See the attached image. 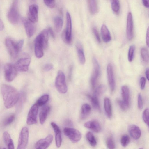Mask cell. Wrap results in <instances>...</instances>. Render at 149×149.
Instances as JSON below:
<instances>
[{
    "label": "cell",
    "mask_w": 149,
    "mask_h": 149,
    "mask_svg": "<svg viewBox=\"0 0 149 149\" xmlns=\"http://www.w3.org/2000/svg\"><path fill=\"white\" fill-rule=\"evenodd\" d=\"M91 110L90 105L87 103L83 104L81 107L80 117L83 119L86 118L89 114Z\"/></svg>",
    "instance_id": "d4e9b609"
},
{
    "label": "cell",
    "mask_w": 149,
    "mask_h": 149,
    "mask_svg": "<svg viewBox=\"0 0 149 149\" xmlns=\"http://www.w3.org/2000/svg\"><path fill=\"white\" fill-rule=\"evenodd\" d=\"M49 99V95L45 94L42 95L37 100L36 104L38 106H41L45 104Z\"/></svg>",
    "instance_id": "e575fe53"
},
{
    "label": "cell",
    "mask_w": 149,
    "mask_h": 149,
    "mask_svg": "<svg viewBox=\"0 0 149 149\" xmlns=\"http://www.w3.org/2000/svg\"><path fill=\"white\" fill-rule=\"evenodd\" d=\"M93 70L91 78V83L92 88L94 89L96 85L100 74V68L97 59L94 57L93 59Z\"/></svg>",
    "instance_id": "ba28073f"
},
{
    "label": "cell",
    "mask_w": 149,
    "mask_h": 149,
    "mask_svg": "<svg viewBox=\"0 0 149 149\" xmlns=\"http://www.w3.org/2000/svg\"><path fill=\"white\" fill-rule=\"evenodd\" d=\"M24 44V40L15 42L10 38L5 40V44L9 54L13 58H16L21 51Z\"/></svg>",
    "instance_id": "7a4b0ae2"
},
{
    "label": "cell",
    "mask_w": 149,
    "mask_h": 149,
    "mask_svg": "<svg viewBox=\"0 0 149 149\" xmlns=\"http://www.w3.org/2000/svg\"><path fill=\"white\" fill-rule=\"evenodd\" d=\"M122 101L129 108L130 105V92L128 87L126 85L122 86L121 88Z\"/></svg>",
    "instance_id": "ac0fdd59"
},
{
    "label": "cell",
    "mask_w": 149,
    "mask_h": 149,
    "mask_svg": "<svg viewBox=\"0 0 149 149\" xmlns=\"http://www.w3.org/2000/svg\"><path fill=\"white\" fill-rule=\"evenodd\" d=\"M46 5L51 8H53L55 5V0H44Z\"/></svg>",
    "instance_id": "b9f144b4"
},
{
    "label": "cell",
    "mask_w": 149,
    "mask_h": 149,
    "mask_svg": "<svg viewBox=\"0 0 149 149\" xmlns=\"http://www.w3.org/2000/svg\"><path fill=\"white\" fill-rule=\"evenodd\" d=\"M65 125L67 126H71L72 125V121L70 120H66L65 122Z\"/></svg>",
    "instance_id": "f5cc1de1"
},
{
    "label": "cell",
    "mask_w": 149,
    "mask_h": 149,
    "mask_svg": "<svg viewBox=\"0 0 149 149\" xmlns=\"http://www.w3.org/2000/svg\"><path fill=\"white\" fill-rule=\"evenodd\" d=\"M106 144L109 149H114L115 148L114 142L111 137H109L107 138L106 140Z\"/></svg>",
    "instance_id": "74e56055"
},
{
    "label": "cell",
    "mask_w": 149,
    "mask_h": 149,
    "mask_svg": "<svg viewBox=\"0 0 149 149\" xmlns=\"http://www.w3.org/2000/svg\"><path fill=\"white\" fill-rule=\"evenodd\" d=\"M145 74L146 77L148 80H149V69L148 68L146 69L145 71Z\"/></svg>",
    "instance_id": "11a10c76"
},
{
    "label": "cell",
    "mask_w": 149,
    "mask_h": 149,
    "mask_svg": "<svg viewBox=\"0 0 149 149\" xmlns=\"http://www.w3.org/2000/svg\"><path fill=\"white\" fill-rule=\"evenodd\" d=\"M141 54L143 61L146 62H148L149 61V54L146 49L144 47L142 48L141 50Z\"/></svg>",
    "instance_id": "d590c367"
},
{
    "label": "cell",
    "mask_w": 149,
    "mask_h": 149,
    "mask_svg": "<svg viewBox=\"0 0 149 149\" xmlns=\"http://www.w3.org/2000/svg\"><path fill=\"white\" fill-rule=\"evenodd\" d=\"M128 131L130 135L134 139H139L141 135V131L139 127L137 125L132 124L128 127Z\"/></svg>",
    "instance_id": "44dd1931"
},
{
    "label": "cell",
    "mask_w": 149,
    "mask_h": 149,
    "mask_svg": "<svg viewBox=\"0 0 149 149\" xmlns=\"http://www.w3.org/2000/svg\"><path fill=\"white\" fill-rule=\"evenodd\" d=\"M73 69V67L72 66H71L70 67L69 70V72H68V78L70 80L71 79L72 77V73Z\"/></svg>",
    "instance_id": "681fc988"
},
{
    "label": "cell",
    "mask_w": 149,
    "mask_h": 149,
    "mask_svg": "<svg viewBox=\"0 0 149 149\" xmlns=\"http://www.w3.org/2000/svg\"><path fill=\"white\" fill-rule=\"evenodd\" d=\"M53 67V65L51 63L47 64L45 65L44 68L45 71H48L51 70Z\"/></svg>",
    "instance_id": "7dc6e473"
},
{
    "label": "cell",
    "mask_w": 149,
    "mask_h": 149,
    "mask_svg": "<svg viewBox=\"0 0 149 149\" xmlns=\"http://www.w3.org/2000/svg\"><path fill=\"white\" fill-rule=\"evenodd\" d=\"M43 43L41 34L39 33L36 37L35 43V51L36 56L40 58L43 56Z\"/></svg>",
    "instance_id": "8fae6325"
},
{
    "label": "cell",
    "mask_w": 149,
    "mask_h": 149,
    "mask_svg": "<svg viewBox=\"0 0 149 149\" xmlns=\"http://www.w3.org/2000/svg\"><path fill=\"white\" fill-rule=\"evenodd\" d=\"M30 62V57L27 56L19 59L14 65L17 71L26 72L28 70Z\"/></svg>",
    "instance_id": "30bf717a"
},
{
    "label": "cell",
    "mask_w": 149,
    "mask_h": 149,
    "mask_svg": "<svg viewBox=\"0 0 149 149\" xmlns=\"http://www.w3.org/2000/svg\"><path fill=\"white\" fill-rule=\"evenodd\" d=\"M84 126L96 133H98L101 130V127L99 123L96 120H92L86 122Z\"/></svg>",
    "instance_id": "ffe728a7"
},
{
    "label": "cell",
    "mask_w": 149,
    "mask_h": 149,
    "mask_svg": "<svg viewBox=\"0 0 149 149\" xmlns=\"http://www.w3.org/2000/svg\"><path fill=\"white\" fill-rule=\"evenodd\" d=\"M142 117L143 120L145 123L149 126V109L148 108L146 109L143 113Z\"/></svg>",
    "instance_id": "ab89813d"
},
{
    "label": "cell",
    "mask_w": 149,
    "mask_h": 149,
    "mask_svg": "<svg viewBox=\"0 0 149 149\" xmlns=\"http://www.w3.org/2000/svg\"><path fill=\"white\" fill-rule=\"evenodd\" d=\"M4 71L6 80L8 82H11L16 76L17 71L14 65L10 63H8L4 66Z\"/></svg>",
    "instance_id": "9c48e42d"
},
{
    "label": "cell",
    "mask_w": 149,
    "mask_h": 149,
    "mask_svg": "<svg viewBox=\"0 0 149 149\" xmlns=\"http://www.w3.org/2000/svg\"><path fill=\"white\" fill-rule=\"evenodd\" d=\"M38 7L36 4H32L29 6L28 13V19L35 23L38 20Z\"/></svg>",
    "instance_id": "9a60e30c"
},
{
    "label": "cell",
    "mask_w": 149,
    "mask_h": 149,
    "mask_svg": "<svg viewBox=\"0 0 149 149\" xmlns=\"http://www.w3.org/2000/svg\"><path fill=\"white\" fill-rule=\"evenodd\" d=\"M49 33V34L53 38H54V32L52 29L51 27H49L48 29Z\"/></svg>",
    "instance_id": "816d5d0a"
},
{
    "label": "cell",
    "mask_w": 149,
    "mask_h": 149,
    "mask_svg": "<svg viewBox=\"0 0 149 149\" xmlns=\"http://www.w3.org/2000/svg\"><path fill=\"white\" fill-rule=\"evenodd\" d=\"M117 102L120 109L123 111H125L129 107L123 102L122 100L118 99Z\"/></svg>",
    "instance_id": "7bdbcfd3"
},
{
    "label": "cell",
    "mask_w": 149,
    "mask_h": 149,
    "mask_svg": "<svg viewBox=\"0 0 149 149\" xmlns=\"http://www.w3.org/2000/svg\"><path fill=\"white\" fill-rule=\"evenodd\" d=\"M86 137L89 144L92 146L94 147L97 144V141L93 134L90 132L86 133Z\"/></svg>",
    "instance_id": "1f68e13d"
},
{
    "label": "cell",
    "mask_w": 149,
    "mask_h": 149,
    "mask_svg": "<svg viewBox=\"0 0 149 149\" xmlns=\"http://www.w3.org/2000/svg\"><path fill=\"white\" fill-rule=\"evenodd\" d=\"M87 96L90 100L93 107L96 110L100 112L101 109L98 97L94 95L92 96L88 94Z\"/></svg>",
    "instance_id": "83f0119b"
},
{
    "label": "cell",
    "mask_w": 149,
    "mask_h": 149,
    "mask_svg": "<svg viewBox=\"0 0 149 149\" xmlns=\"http://www.w3.org/2000/svg\"><path fill=\"white\" fill-rule=\"evenodd\" d=\"M4 25L2 20L0 19V31L2 30L4 28Z\"/></svg>",
    "instance_id": "db71d44e"
},
{
    "label": "cell",
    "mask_w": 149,
    "mask_h": 149,
    "mask_svg": "<svg viewBox=\"0 0 149 149\" xmlns=\"http://www.w3.org/2000/svg\"><path fill=\"white\" fill-rule=\"evenodd\" d=\"M104 108L107 116L110 118L112 115V110L111 101L108 98L106 97L104 99Z\"/></svg>",
    "instance_id": "cb8c5ba5"
},
{
    "label": "cell",
    "mask_w": 149,
    "mask_h": 149,
    "mask_svg": "<svg viewBox=\"0 0 149 149\" xmlns=\"http://www.w3.org/2000/svg\"><path fill=\"white\" fill-rule=\"evenodd\" d=\"M50 109L49 106L47 105L44 106L41 108L39 114L40 121L41 124H43L45 122Z\"/></svg>",
    "instance_id": "7402d4cb"
},
{
    "label": "cell",
    "mask_w": 149,
    "mask_h": 149,
    "mask_svg": "<svg viewBox=\"0 0 149 149\" xmlns=\"http://www.w3.org/2000/svg\"><path fill=\"white\" fill-rule=\"evenodd\" d=\"M18 0H15L10 8L8 14L9 21L13 24L18 23L19 15L17 9Z\"/></svg>",
    "instance_id": "5b68a950"
},
{
    "label": "cell",
    "mask_w": 149,
    "mask_h": 149,
    "mask_svg": "<svg viewBox=\"0 0 149 149\" xmlns=\"http://www.w3.org/2000/svg\"><path fill=\"white\" fill-rule=\"evenodd\" d=\"M101 32L102 39L104 42H108L111 40V37L110 32L105 25L102 26Z\"/></svg>",
    "instance_id": "603a6c76"
},
{
    "label": "cell",
    "mask_w": 149,
    "mask_h": 149,
    "mask_svg": "<svg viewBox=\"0 0 149 149\" xmlns=\"http://www.w3.org/2000/svg\"><path fill=\"white\" fill-rule=\"evenodd\" d=\"M36 0H30V1H35Z\"/></svg>",
    "instance_id": "9f6ffc18"
},
{
    "label": "cell",
    "mask_w": 149,
    "mask_h": 149,
    "mask_svg": "<svg viewBox=\"0 0 149 149\" xmlns=\"http://www.w3.org/2000/svg\"><path fill=\"white\" fill-rule=\"evenodd\" d=\"M29 130L26 127L22 128L21 131L18 141L17 149H24L26 147L28 142Z\"/></svg>",
    "instance_id": "52a82bcc"
},
{
    "label": "cell",
    "mask_w": 149,
    "mask_h": 149,
    "mask_svg": "<svg viewBox=\"0 0 149 149\" xmlns=\"http://www.w3.org/2000/svg\"><path fill=\"white\" fill-rule=\"evenodd\" d=\"M41 34L43 43L44 49L47 48L48 45V40L49 38V32L47 29H44L40 33Z\"/></svg>",
    "instance_id": "4dcf8cb0"
},
{
    "label": "cell",
    "mask_w": 149,
    "mask_h": 149,
    "mask_svg": "<svg viewBox=\"0 0 149 149\" xmlns=\"http://www.w3.org/2000/svg\"><path fill=\"white\" fill-rule=\"evenodd\" d=\"M66 29L62 33V38L65 42L70 45L72 42V22L70 15L68 12L66 13Z\"/></svg>",
    "instance_id": "277c9868"
},
{
    "label": "cell",
    "mask_w": 149,
    "mask_h": 149,
    "mask_svg": "<svg viewBox=\"0 0 149 149\" xmlns=\"http://www.w3.org/2000/svg\"><path fill=\"white\" fill-rule=\"evenodd\" d=\"M138 106L139 109H142L143 107V103L142 98L140 93L138 95Z\"/></svg>",
    "instance_id": "ee69618b"
},
{
    "label": "cell",
    "mask_w": 149,
    "mask_h": 149,
    "mask_svg": "<svg viewBox=\"0 0 149 149\" xmlns=\"http://www.w3.org/2000/svg\"><path fill=\"white\" fill-rule=\"evenodd\" d=\"M149 28H148L146 36V44L148 47H149Z\"/></svg>",
    "instance_id": "c3c4849f"
},
{
    "label": "cell",
    "mask_w": 149,
    "mask_h": 149,
    "mask_svg": "<svg viewBox=\"0 0 149 149\" xmlns=\"http://www.w3.org/2000/svg\"><path fill=\"white\" fill-rule=\"evenodd\" d=\"M130 141V138L128 135L126 134L123 135L121 138V144L123 147H126L129 143Z\"/></svg>",
    "instance_id": "8d00e7d4"
},
{
    "label": "cell",
    "mask_w": 149,
    "mask_h": 149,
    "mask_svg": "<svg viewBox=\"0 0 149 149\" xmlns=\"http://www.w3.org/2000/svg\"><path fill=\"white\" fill-rule=\"evenodd\" d=\"M55 85L58 91L61 93H65L67 91L68 88L66 84L65 77L63 72L59 70L55 81Z\"/></svg>",
    "instance_id": "3957f363"
},
{
    "label": "cell",
    "mask_w": 149,
    "mask_h": 149,
    "mask_svg": "<svg viewBox=\"0 0 149 149\" xmlns=\"http://www.w3.org/2000/svg\"><path fill=\"white\" fill-rule=\"evenodd\" d=\"M27 36L31 37L34 34L36 31V27L34 23L28 19L23 18L22 19Z\"/></svg>",
    "instance_id": "5bb4252c"
},
{
    "label": "cell",
    "mask_w": 149,
    "mask_h": 149,
    "mask_svg": "<svg viewBox=\"0 0 149 149\" xmlns=\"http://www.w3.org/2000/svg\"><path fill=\"white\" fill-rule=\"evenodd\" d=\"M140 83L141 89H143L145 88L146 84V78L143 77H141L140 80Z\"/></svg>",
    "instance_id": "f6af8a7d"
},
{
    "label": "cell",
    "mask_w": 149,
    "mask_h": 149,
    "mask_svg": "<svg viewBox=\"0 0 149 149\" xmlns=\"http://www.w3.org/2000/svg\"><path fill=\"white\" fill-rule=\"evenodd\" d=\"M143 5L146 7L148 8L149 6V0H142Z\"/></svg>",
    "instance_id": "f907efd6"
},
{
    "label": "cell",
    "mask_w": 149,
    "mask_h": 149,
    "mask_svg": "<svg viewBox=\"0 0 149 149\" xmlns=\"http://www.w3.org/2000/svg\"><path fill=\"white\" fill-rule=\"evenodd\" d=\"M51 125L54 129L55 134L56 145L58 148H59L61 145L62 143L61 130L58 126L54 122H51Z\"/></svg>",
    "instance_id": "d6986e66"
},
{
    "label": "cell",
    "mask_w": 149,
    "mask_h": 149,
    "mask_svg": "<svg viewBox=\"0 0 149 149\" xmlns=\"http://www.w3.org/2000/svg\"><path fill=\"white\" fill-rule=\"evenodd\" d=\"M88 3L91 13L93 14H95L97 10L96 0H88Z\"/></svg>",
    "instance_id": "f546056e"
},
{
    "label": "cell",
    "mask_w": 149,
    "mask_h": 149,
    "mask_svg": "<svg viewBox=\"0 0 149 149\" xmlns=\"http://www.w3.org/2000/svg\"><path fill=\"white\" fill-rule=\"evenodd\" d=\"M111 7L113 11L118 13L120 10V3L119 0H110Z\"/></svg>",
    "instance_id": "d6a6232c"
},
{
    "label": "cell",
    "mask_w": 149,
    "mask_h": 149,
    "mask_svg": "<svg viewBox=\"0 0 149 149\" xmlns=\"http://www.w3.org/2000/svg\"><path fill=\"white\" fill-rule=\"evenodd\" d=\"M15 119L14 115H11L7 117L3 122V124L5 125H7L11 124Z\"/></svg>",
    "instance_id": "60d3db41"
},
{
    "label": "cell",
    "mask_w": 149,
    "mask_h": 149,
    "mask_svg": "<svg viewBox=\"0 0 149 149\" xmlns=\"http://www.w3.org/2000/svg\"><path fill=\"white\" fill-rule=\"evenodd\" d=\"M108 80L111 92L114 91L116 87V83L114 77L113 70L112 65L109 64L107 67Z\"/></svg>",
    "instance_id": "2e32d148"
},
{
    "label": "cell",
    "mask_w": 149,
    "mask_h": 149,
    "mask_svg": "<svg viewBox=\"0 0 149 149\" xmlns=\"http://www.w3.org/2000/svg\"><path fill=\"white\" fill-rule=\"evenodd\" d=\"M1 91L5 107L9 109L14 106L19 98L18 91L13 86L5 84L2 86Z\"/></svg>",
    "instance_id": "6da1fadb"
},
{
    "label": "cell",
    "mask_w": 149,
    "mask_h": 149,
    "mask_svg": "<svg viewBox=\"0 0 149 149\" xmlns=\"http://www.w3.org/2000/svg\"><path fill=\"white\" fill-rule=\"evenodd\" d=\"M63 132L65 135L73 143L78 142L81 138L80 132L76 129L66 127L64 128Z\"/></svg>",
    "instance_id": "8992f818"
},
{
    "label": "cell",
    "mask_w": 149,
    "mask_h": 149,
    "mask_svg": "<svg viewBox=\"0 0 149 149\" xmlns=\"http://www.w3.org/2000/svg\"><path fill=\"white\" fill-rule=\"evenodd\" d=\"M4 142L8 149H13L14 146L13 141L9 134L7 131L4 132L3 135Z\"/></svg>",
    "instance_id": "4316f807"
},
{
    "label": "cell",
    "mask_w": 149,
    "mask_h": 149,
    "mask_svg": "<svg viewBox=\"0 0 149 149\" xmlns=\"http://www.w3.org/2000/svg\"><path fill=\"white\" fill-rule=\"evenodd\" d=\"M106 90V87L104 85H100L96 88L94 95L98 97L104 93Z\"/></svg>",
    "instance_id": "836d02e7"
},
{
    "label": "cell",
    "mask_w": 149,
    "mask_h": 149,
    "mask_svg": "<svg viewBox=\"0 0 149 149\" xmlns=\"http://www.w3.org/2000/svg\"><path fill=\"white\" fill-rule=\"evenodd\" d=\"M76 47L79 61L81 64H84L85 62V58L82 46L80 43L78 42L76 44Z\"/></svg>",
    "instance_id": "484cf974"
},
{
    "label": "cell",
    "mask_w": 149,
    "mask_h": 149,
    "mask_svg": "<svg viewBox=\"0 0 149 149\" xmlns=\"http://www.w3.org/2000/svg\"><path fill=\"white\" fill-rule=\"evenodd\" d=\"M133 21L132 17L131 12H129L127 17L126 34L127 39L131 40L133 36Z\"/></svg>",
    "instance_id": "e0dca14e"
},
{
    "label": "cell",
    "mask_w": 149,
    "mask_h": 149,
    "mask_svg": "<svg viewBox=\"0 0 149 149\" xmlns=\"http://www.w3.org/2000/svg\"><path fill=\"white\" fill-rule=\"evenodd\" d=\"M53 139L52 135L49 134L45 138L38 141L35 144V147L37 149H46L51 144Z\"/></svg>",
    "instance_id": "4fadbf2b"
},
{
    "label": "cell",
    "mask_w": 149,
    "mask_h": 149,
    "mask_svg": "<svg viewBox=\"0 0 149 149\" xmlns=\"http://www.w3.org/2000/svg\"><path fill=\"white\" fill-rule=\"evenodd\" d=\"M135 50V46L134 45H131L129 49L128 58L129 61L131 62L132 61L134 56V52Z\"/></svg>",
    "instance_id": "f35d334b"
},
{
    "label": "cell",
    "mask_w": 149,
    "mask_h": 149,
    "mask_svg": "<svg viewBox=\"0 0 149 149\" xmlns=\"http://www.w3.org/2000/svg\"><path fill=\"white\" fill-rule=\"evenodd\" d=\"M38 109V106L36 103L31 107L27 116L26 120L27 124L31 125L37 123Z\"/></svg>",
    "instance_id": "7c38bea8"
},
{
    "label": "cell",
    "mask_w": 149,
    "mask_h": 149,
    "mask_svg": "<svg viewBox=\"0 0 149 149\" xmlns=\"http://www.w3.org/2000/svg\"><path fill=\"white\" fill-rule=\"evenodd\" d=\"M54 23L55 30L56 32H60L63 25V20L60 17L57 16L54 19Z\"/></svg>",
    "instance_id": "f1b7e54d"
},
{
    "label": "cell",
    "mask_w": 149,
    "mask_h": 149,
    "mask_svg": "<svg viewBox=\"0 0 149 149\" xmlns=\"http://www.w3.org/2000/svg\"><path fill=\"white\" fill-rule=\"evenodd\" d=\"M93 31L97 41L99 43H100V38L97 30L95 28H93Z\"/></svg>",
    "instance_id": "bcb514c9"
}]
</instances>
